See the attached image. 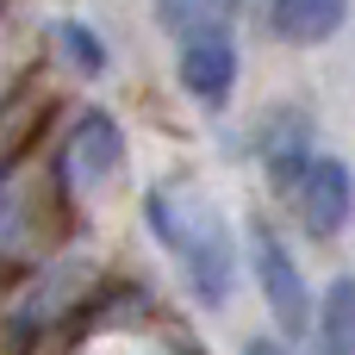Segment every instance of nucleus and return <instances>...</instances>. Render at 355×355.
I'll use <instances>...</instances> for the list:
<instances>
[{
  "label": "nucleus",
  "mask_w": 355,
  "mask_h": 355,
  "mask_svg": "<svg viewBox=\"0 0 355 355\" xmlns=\"http://www.w3.org/2000/svg\"><path fill=\"white\" fill-rule=\"evenodd\" d=\"M144 225L168 250V262L181 268L187 293L218 312L231 300V287H237V243H231L225 212L187 181H156L144 193Z\"/></svg>",
  "instance_id": "obj_1"
},
{
  "label": "nucleus",
  "mask_w": 355,
  "mask_h": 355,
  "mask_svg": "<svg viewBox=\"0 0 355 355\" xmlns=\"http://www.w3.org/2000/svg\"><path fill=\"white\" fill-rule=\"evenodd\" d=\"M62 168L6 162L0 168V262H25L44 243V212L62 206Z\"/></svg>",
  "instance_id": "obj_2"
},
{
  "label": "nucleus",
  "mask_w": 355,
  "mask_h": 355,
  "mask_svg": "<svg viewBox=\"0 0 355 355\" xmlns=\"http://www.w3.org/2000/svg\"><path fill=\"white\" fill-rule=\"evenodd\" d=\"M250 268H256V287H262V300H268V318L287 331V343H293V337H312L318 300H312V287H306V275H300L287 237H281L268 218H250Z\"/></svg>",
  "instance_id": "obj_3"
},
{
  "label": "nucleus",
  "mask_w": 355,
  "mask_h": 355,
  "mask_svg": "<svg viewBox=\"0 0 355 355\" xmlns=\"http://www.w3.org/2000/svg\"><path fill=\"white\" fill-rule=\"evenodd\" d=\"M56 168L69 181V193H106L119 181V168H125V131H119V119L100 112V106H87L69 125V137L56 150Z\"/></svg>",
  "instance_id": "obj_4"
},
{
  "label": "nucleus",
  "mask_w": 355,
  "mask_h": 355,
  "mask_svg": "<svg viewBox=\"0 0 355 355\" xmlns=\"http://www.w3.org/2000/svg\"><path fill=\"white\" fill-rule=\"evenodd\" d=\"M293 212H300V225H306V237H318V243H331V237H343L355 225V168L343 156H312L306 162V175L293 181Z\"/></svg>",
  "instance_id": "obj_5"
},
{
  "label": "nucleus",
  "mask_w": 355,
  "mask_h": 355,
  "mask_svg": "<svg viewBox=\"0 0 355 355\" xmlns=\"http://www.w3.org/2000/svg\"><path fill=\"white\" fill-rule=\"evenodd\" d=\"M94 281H100V262H94V256H62V262L37 268L31 293L12 306V331H19V337H31V331H50V324L75 318V312L87 306Z\"/></svg>",
  "instance_id": "obj_6"
},
{
  "label": "nucleus",
  "mask_w": 355,
  "mask_h": 355,
  "mask_svg": "<svg viewBox=\"0 0 355 355\" xmlns=\"http://www.w3.org/2000/svg\"><path fill=\"white\" fill-rule=\"evenodd\" d=\"M175 75L193 100L206 106H225L231 87H237V44L231 31H212V37H181L175 44Z\"/></svg>",
  "instance_id": "obj_7"
},
{
  "label": "nucleus",
  "mask_w": 355,
  "mask_h": 355,
  "mask_svg": "<svg viewBox=\"0 0 355 355\" xmlns=\"http://www.w3.org/2000/svg\"><path fill=\"white\" fill-rule=\"evenodd\" d=\"M256 156L268 168V187L275 193H293V181L306 175V162L318 156L312 150V119L306 112H268L262 137H256Z\"/></svg>",
  "instance_id": "obj_8"
},
{
  "label": "nucleus",
  "mask_w": 355,
  "mask_h": 355,
  "mask_svg": "<svg viewBox=\"0 0 355 355\" xmlns=\"http://www.w3.org/2000/svg\"><path fill=\"white\" fill-rule=\"evenodd\" d=\"M343 19H349V0H268L275 37H281V44H300V50L331 44V37L343 31Z\"/></svg>",
  "instance_id": "obj_9"
},
{
  "label": "nucleus",
  "mask_w": 355,
  "mask_h": 355,
  "mask_svg": "<svg viewBox=\"0 0 355 355\" xmlns=\"http://www.w3.org/2000/svg\"><path fill=\"white\" fill-rule=\"evenodd\" d=\"M312 349L318 355H355V275H337L318 300L312 318Z\"/></svg>",
  "instance_id": "obj_10"
},
{
  "label": "nucleus",
  "mask_w": 355,
  "mask_h": 355,
  "mask_svg": "<svg viewBox=\"0 0 355 355\" xmlns=\"http://www.w3.org/2000/svg\"><path fill=\"white\" fill-rule=\"evenodd\" d=\"M243 12V0H156V25L181 44V37H212L231 31Z\"/></svg>",
  "instance_id": "obj_11"
},
{
  "label": "nucleus",
  "mask_w": 355,
  "mask_h": 355,
  "mask_svg": "<svg viewBox=\"0 0 355 355\" xmlns=\"http://www.w3.org/2000/svg\"><path fill=\"white\" fill-rule=\"evenodd\" d=\"M56 44H62V56H69L81 75H106V44H100V31H87L81 19H62V25H56Z\"/></svg>",
  "instance_id": "obj_12"
},
{
  "label": "nucleus",
  "mask_w": 355,
  "mask_h": 355,
  "mask_svg": "<svg viewBox=\"0 0 355 355\" xmlns=\"http://www.w3.org/2000/svg\"><path fill=\"white\" fill-rule=\"evenodd\" d=\"M243 355H287V343H281V337H250Z\"/></svg>",
  "instance_id": "obj_13"
}]
</instances>
